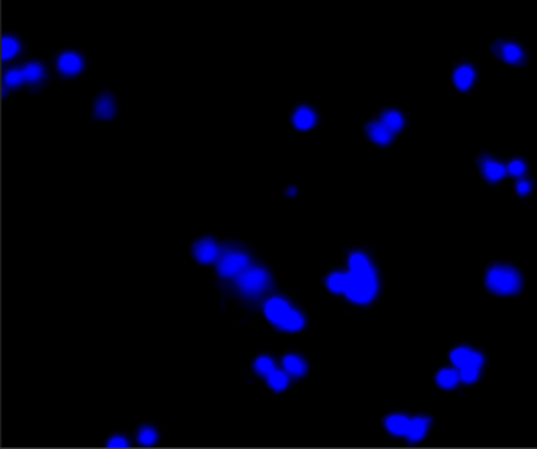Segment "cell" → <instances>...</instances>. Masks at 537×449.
Wrapping results in <instances>:
<instances>
[{
  "label": "cell",
  "instance_id": "cell-15",
  "mask_svg": "<svg viewBox=\"0 0 537 449\" xmlns=\"http://www.w3.org/2000/svg\"><path fill=\"white\" fill-rule=\"evenodd\" d=\"M482 172H484L487 180L498 182V180H501L504 177L506 169H504L502 164H499L496 161H492V159H485V161L482 163Z\"/></svg>",
  "mask_w": 537,
  "mask_h": 449
},
{
  "label": "cell",
  "instance_id": "cell-3",
  "mask_svg": "<svg viewBox=\"0 0 537 449\" xmlns=\"http://www.w3.org/2000/svg\"><path fill=\"white\" fill-rule=\"evenodd\" d=\"M236 278V285L240 290L246 295H258L268 287L270 276L268 273L260 266H246Z\"/></svg>",
  "mask_w": 537,
  "mask_h": 449
},
{
  "label": "cell",
  "instance_id": "cell-12",
  "mask_svg": "<svg viewBox=\"0 0 537 449\" xmlns=\"http://www.w3.org/2000/svg\"><path fill=\"white\" fill-rule=\"evenodd\" d=\"M314 123H315V114L309 107H300L293 114V125L298 130H309Z\"/></svg>",
  "mask_w": 537,
  "mask_h": 449
},
{
  "label": "cell",
  "instance_id": "cell-19",
  "mask_svg": "<svg viewBox=\"0 0 537 449\" xmlns=\"http://www.w3.org/2000/svg\"><path fill=\"white\" fill-rule=\"evenodd\" d=\"M266 383L268 386L273 388L274 391H282L287 388L288 384V377L284 371H279V369H274L273 372H270L266 375Z\"/></svg>",
  "mask_w": 537,
  "mask_h": 449
},
{
  "label": "cell",
  "instance_id": "cell-11",
  "mask_svg": "<svg viewBox=\"0 0 537 449\" xmlns=\"http://www.w3.org/2000/svg\"><path fill=\"white\" fill-rule=\"evenodd\" d=\"M427 426H429V421L426 418H413V420H410V424H408V429H406L405 437L408 438L410 441H417V440H421L422 437L426 435Z\"/></svg>",
  "mask_w": 537,
  "mask_h": 449
},
{
  "label": "cell",
  "instance_id": "cell-28",
  "mask_svg": "<svg viewBox=\"0 0 537 449\" xmlns=\"http://www.w3.org/2000/svg\"><path fill=\"white\" fill-rule=\"evenodd\" d=\"M139 441L145 446H150L156 441V430L153 427H142L139 430V435H137Z\"/></svg>",
  "mask_w": 537,
  "mask_h": 449
},
{
  "label": "cell",
  "instance_id": "cell-22",
  "mask_svg": "<svg viewBox=\"0 0 537 449\" xmlns=\"http://www.w3.org/2000/svg\"><path fill=\"white\" fill-rule=\"evenodd\" d=\"M348 266H350V271H367V270H372V265H370L369 259L361 252H354V254L350 255Z\"/></svg>",
  "mask_w": 537,
  "mask_h": 449
},
{
  "label": "cell",
  "instance_id": "cell-17",
  "mask_svg": "<svg viewBox=\"0 0 537 449\" xmlns=\"http://www.w3.org/2000/svg\"><path fill=\"white\" fill-rule=\"evenodd\" d=\"M95 110H96V115L100 118H110L113 115V112H115V104H113L110 96L103 95L98 98Z\"/></svg>",
  "mask_w": 537,
  "mask_h": 449
},
{
  "label": "cell",
  "instance_id": "cell-4",
  "mask_svg": "<svg viewBox=\"0 0 537 449\" xmlns=\"http://www.w3.org/2000/svg\"><path fill=\"white\" fill-rule=\"evenodd\" d=\"M249 265L246 254L240 251H227L218 257V273L221 276H238Z\"/></svg>",
  "mask_w": 537,
  "mask_h": 449
},
{
  "label": "cell",
  "instance_id": "cell-1",
  "mask_svg": "<svg viewBox=\"0 0 537 449\" xmlns=\"http://www.w3.org/2000/svg\"><path fill=\"white\" fill-rule=\"evenodd\" d=\"M485 285L495 295H514L522 287V278L514 268L496 265L487 271Z\"/></svg>",
  "mask_w": 537,
  "mask_h": 449
},
{
  "label": "cell",
  "instance_id": "cell-8",
  "mask_svg": "<svg viewBox=\"0 0 537 449\" xmlns=\"http://www.w3.org/2000/svg\"><path fill=\"white\" fill-rule=\"evenodd\" d=\"M58 70L67 76L77 74L82 70V60L74 52H65L58 58Z\"/></svg>",
  "mask_w": 537,
  "mask_h": 449
},
{
  "label": "cell",
  "instance_id": "cell-27",
  "mask_svg": "<svg viewBox=\"0 0 537 449\" xmlns=\"http://www.w3.org/2000/svg\"><path fill=\"white\" fill-rule=\"evenodd\" d=\"M479 369L481 367H476V366H463V367H460V371H459L460 380L465 381V383L476 381L478 377H479Z\"/></svg>",
  "mask_w": 537,
  "mask_h": 449
},
{
  "label": "cell",
  "instance_id": "cell-6",
  "mask_svg": "<svg viewBox=\"0 0 537 449\" xmlns=\"http://www.w3.org/2000/svg\"><path fill=\"white\" fill-rule=\"evenodd\" d=\"M288 311H290V306L287 304V301H284L282 298H271L265 304L266 317L276 325H279L282 322V318L285 317V314Z\"/></svg>",
  "mask_w": 537,
  "mask_h": 449
},
{
  "label": "cell",
  "instance_id": "cell-32",
  "mask_svg": "<svg viewBox=\"0 0 537 449\" xmlns=\"http://www.w3.org/2000/svg\"><path fill=\"white\" fill-rule=\"evenodd\" d=\"M529 189H531V185H529V182H526V180H520V182L517 183V192H518L520 196L528 194Z\"/></svg>",
  "mask_w": 537,
  "mask_h": 449
},
{
  "label": "cell",
  "instance_id": "cell-29",
  "mask_svg": "<svg viewBox=\"0 0 537 449\" xmlns=\"http://www.w3.org/2000/svg\"><path fill=\"white\" fill-rule=\"evenodd\" d=\"M5 85H10V87H16L24 82V74H22V70H10L5 77Z\"/></svg>",
  "mask_w": 537,
  "mask_h": 449
},
{
  "label": "cell",
  "instance_id": "cell-5",
  "mask_svg": "<svg viewBox=\"0 0 537 449\" xmlns=\"http://www.w3.org/2000/svg\"><path fill=\"white\" fill-rule=\"evenodd\" d=\"M194 257L200 263H211L218 260L219 249L211 238H202L194 245Z\"/></svg>",
  "mask_w": 537,
  "mask_h": 449
},
{
  "label": "cell",
  "instance_id": "cell-18",
  "mask_svg": "<svg viewBox=\"0 0 537 449\" xmlns=\"http://www.w3.org/2000/svg\"><path fill=\"white\" fill-rule=\"evenodd\" d=\"M328 288L334 293H345L348 285V273H333L326 281Z\"/></svg>",
  "mask_w": 537,
  "mask_h": 449
},
{
  "label": "cell",
  "instance_id": "cell-13",
  "mask_svg": "<svg viewBox=\"0 0 537 449\" xmlns=\"http://www.w3.org/2000/svg\"><path fill=\"white\" fill-rule=\"evenodd\" d=\"M474 79V71L468 65H462L454 73V84L460 90H466Z\"/></svg>",
  "mask_w": 537,
  "mask_h": 449
},
{
  "label": "cell",
  "instance_id": "cell-2",
  "mask_svg": "<svg viewBox=\"0 0 537 449\" xmlns=\"http://www.w3.org/2000/svg\"><path fill=\"white\" fill-rule=\"evenodd\" d=\"M377 292V278L373 270L348 271L345 295L354 303H369Z\"/></svg>",
  "mask_w": 537,
  "mask_h": 449
},
{
  "label": "cell",
  "instance_id": "cell-16",
  "mask_svg": "<svg viewBox=\"0 0 537 449\" xmlns=\"http://www.w3.org/2000/svg\"><path fill=\"white\" fill-rule=\"evenodd\" d=\"M303 325H304V318L301 317V314L290 308V311L285 314V317L282 318V322L278 326L282 330H287V331H296V330L303 328Z\"/></svg>",
  "mask_w": 537,
  "mask_h": 449
},
{
  "label": "cell",
  "instance_id": "cell-26",
  "mask_svg": "<svg viewBox=\"0 0 537 449\" xmlns=\"http://www.w3.org/2000/svg\"><path fill=\"white\" fill-rule=\"evenodd\" d=\"M18 49H19L18 41L11 37H4V40H2V58L4 60H8L10 57H13L16 52H18Z\"/></svg>",
  "mask_w": 537,
  "mask_h": 449
},
{
  "label": "cell",
  "instance_id": "cell-10",
  "mask_svg": "<svg viewBox=\"0 0 537 449\" xmlns=\"http://www.w3.org/2000/svg\"><path fill=\"white\" fill-rule=\"evenodd\" d=\"M384 424H386V429L391 432V434L405 435L406 429H408V424H410V420L406 418V416H403V414H391V416H387V418H386Z\"/></svg>",
  "mask_w": 537,
  "mask_h": 449
},
{
  "label": "cell",
  "instance_id": "cell-25",
  "mask_svg": "<svg viewBox=\"0 0 537 449\" xmlns=\"http://www.w3.org/2000/svg\"><path fill=\"white\" fill-rule=\"evenodd\" d=\"M254 369H255L257 374L266 377L270 372L274 371L276 367H274V361L270 356H258L255 360V363H254Z\"/></svg>",
  "mask_w": 537,
  "mask_h": 449
},
{
  "label": "cell",
  "instance_id": "cell-24",
  "mask_svg": "<svg viewBox=\"0 0 537 449\" xmlns=\"http://www.w3.org/2000/svg\"><path fill=\"white\" fill-rule=\"evenodd\" d=\"M21 70L24 74V82H37L43 76V68L38 63H28V65H25Z\"/></svg>",
  "mask_w": 537,
  "mask_h": 449
},
{
  "label": "cell",
  "instance_id": "cell-21",
  "mask_svg": "<svg viewBox=\"0 0 537 449\" xmlns=\"http://www.w3.org/2000/svg\"><path fill=\"white\" fill-rule=\"evenodd\" d=\"M459 378H460L459 372H455L454 369H441L436 374V383L441 388H452L459 381Z\"/></svg>",
  "mask_w": 537,
  "mask_h": 449
},
{
  "label": "cell",
  "instance_id": "cell-31",
  "mask_svg": "<svg viewBox=\"0 0 537 449\" xmlns=\"http://www.w3.org/2000/svg\"><path fill=\"white\" fill-rule=\"evenodd\" d=\"M107 446H109V447H126V446H128V441H126L123 437L115 435V437H112V438L109 440Z\"/></svg>",
  "mask_w": 537,
  "mask_h": 449
},
{
  "label": "cell",
  "instance_id": "cell-7",
  "mask_svg": "<svg viewBox=\"0 0 537 449\" xmlns=\"http://www.w3.org/2000/svg\"><path fill=\"white\" fill-rule=\"evenodd\" d=\"M366 131H367V136L375 143H378V145H387L391 139H393V134H394L381 120L369 123Z\"/></svg>",
  "mask_w": 537,
  "mask_h": 449
},
{
  "label": "cell",
  "instance_id": "cell-14",
  "mask_svg": "<svg viewBox=\"0 0 537 449\" xmlns=\"http://www.w3.org/2000/svg\"><path fill=\"white\" fill-rule=\"evenodd\" d=\"M282 366H284V369L288 374L295 375V377H301L306 372V363L298 355H287V356H284Z\"/></svg>",
  "mask_w": 537,
  "mask_h": 449
},
{
  "label": "cell",
  "instance_id": "cell-23",
  "mask_svg": "<svg viewBox=\"0 0 537 449\" xmlns=\"http://www.w3.org/2000/svg\"><path fill=\"white\" fill-rule=\"evenodd\" d=\"M471 353H473V350H469L466 347H459L451 351V361L454 363L455 367H463L469 363V358H471Z\"/></svg>",
  "mask_w": 537,
  "mask_h": 449
},
{
  "label": "cell",
  "instance_id": "cell-20",
  "mask_svg": "<svg viewBox=\"0 0 537 449\" xmlns=\"http://www.w3.org/2000/svg\"><path fill=\"white\" fill-rule=\"evenodd\" d=\"M381 122L393 133H399L402 130V126H403V117L400 115V112H397V110H386L384 114L381 115Z\"/></svg>",
  "mask_w": 537,
  "mask_h": 449
},
{
  "label": "cell",
  "instance_id": "cell-30",
  "mask_svg": "<svg viewBox=\"0 0 537 449\" xmlns=\"http://www.w3.org/2000/svg\"><path fill=\"white\" fill-rule=\"evenodd\" d=\"M508 172L511 175H515V177H518V175H522L525 172V164L520 161V159H514V161L509 163L508 166Z\"/></svg>",
  "mask_w": 537,
  "mask_h": 449
},
{
  "label": "cell",
  "instance_id": "cell-9",
  "mask_svg": "<svg viewBox=\"0 0 537 449\" xmlns=\"http://www.w3.org/2000/svg\"><path fill=\"white\" fill-rule=\"evenodd\" d=\"M496 47H498V49H495L496 54L508 63H518L523 58L522 49L514 43H499Z\"/></svg>",
  "mask_w": 537,
  "mask_h": 449
}]
</instances>
